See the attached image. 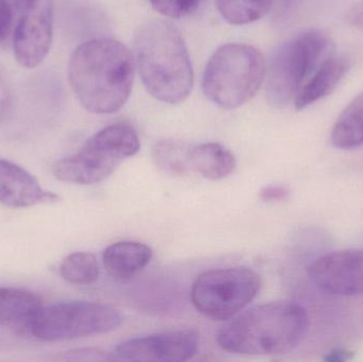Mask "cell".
Segmentation results:
<instances>
[{
	"mask_svg": "<svg viewBox=\"0 0 363 362\" xmlns=\"http://www.w3.org/2000/svg\"><path fill=\"white\" fill-rule=\"evenodd\" d=\"M152 255V249L142 242H115L104 250V267L112 278L129 280L149 265Z\"/></svg>",
	"mask_w": 363,
	"mask_h": 362,
	"instance_id": "5bb4252c",
	"label": "cell"
},
{
	"mask_svg": "<svg viewBox=\"0 0 363 362\" xmlns=\"http://www.w3.org/2000/svg\"><path fill=\"white\" fill-rule=\"evenodd\" d=\"M308 327V315L302 305L291 301L271 302L226 323L218 333L217 344L233 354H286L303 341Z\"/></svg>",
	"mask_w": 363,
	"mask_h": 362,
	"instance_id": "3957f363",
	"label": "cell"
},
{
	"mask_svg": "<svg viewBox=\"0 0 363 362\" xmlns=\"http://www.w3.org/2000/svg\"><path fill=\"white\" fill-rule=\"evenodd\" d=\"M13 12L8 0H0V42L6 40L12 29Z\"/></svg>",
	"mask_w": 363,
	"mask_h": 362,
	"instance_id": "603a6c76",
	"label": "cell"
},
{
	"mask_svg": "<svg viewBox=\"0 0 363 362\" xmlns=\"http://www.w3.org/2000/svg\"><path fill=\"white\" fill-rule=\"evenodd\" d=\"M40 295L21 288H0V327L27 329L42 308Z\"/></svg>",
	"mask_w": 363,
	"mask_h": 362,
	"instance_id": "e0dca14e",
	"label": "cell"
},
{
	"mask_svg": "<svg viewBox=\"0 0 363 362\" xmlns=\"http://www.w3.org/2000/svg\"><path fill=\"white\" fill-rule=\"evenodd\" d=\"M199 341V334L194 329H179L133 338L119 344L111 354V361H187L198 352Z\"/></svg>",
	"mask_w": 363,
	"mask_h": 362,
	"instance_id": "ba28073f",
	"label": "cell"
},
{
	"mask_svg": "<svg viewBox=\"0 0 363 362\" xmlns=\"http://www.w3.org/2000/svg\"><path fill=\"white\" fill-rule=\"evenodd\" d=\"M190 168L203 178L211 181L223 180L236 168V159L228 149L218 142L191 145L189 151Z\"/></svg>",
	"mask_w": 363,
	"mask_h": 362,
	"instance_id": "2e32d148",
	"label": "cell"
},
{
	"mask_svg": "<svg viewBox=\"0 0 363 362\" xmlns=\"http://www.w3.org/2000/svg\"><path fill=\"white\" fill-rule=\"evenodd\" d=\"M334 43L322 30H307L284 43L266 72L267 99L272 106H288L320 65L334 53Z\"/></svg>",
	"mask_w": 363,
	"mask_h": 362,
	"instance_id": "5b68a950",
	"label": "cell"
},
{
	"mask_svg": "<svg viewBox=\"0 0 363 362\" xmlns=\"http://www.w3.org/2000/svg\"><path fill=\"white\" fill-rule=\"evenodd\" d=\"M68 80L85 110L93 114H113L131 95L133 57L123 43L114 38L87 40L70 57Z\"/></svg>",
	"mask_w": 363,
	"mask_h": 362,
	"instance_id": "6da1fadb",
	"label": "cell"
},
{
	"mask_svg": "<svg viewBox=\"0 0 363 362\" xmlns=\"http://www.w3.org/2000/svg\"><path fill=\"white\" fill-rule=\"evenodd\" d=\"M289 189L281 185H269L260 191L259 197L264 202H279L287 199Z\"/></svg>",
	"mask_w": 363,
	"mask_h": 362,
	"instance_id": "cb8c5ba5",
	"label": "cell"
},
{
	"mask_svg": "<svg viewBox=\"0 0 363 362\" xmlns=\"http://www.w3.org/2000/svg\"><path fill=\"white\" fill-rule=\"evenodd\" d=\"M333 146L343 150L363 145V93L354 98L337 119L330 133Z\"/></svg>",
	"mask_w": 363,
	"mask_h": 362,
	"instance_id": "ac0fdd59",
	"label": "cell"
},
{
	"mask_svg": "<svg viewBox=\"0 0 363 362\" xmlns=\"http://www.w3.org/2000/svg\"><path fill=\"white\" fill-rule=\"evenodd\" d=\"M354 353L350 352V351L342 350V349H338V350L332 351L328 353V356L325 357L326 361L332 362H340L350 361L353 358Z\"/></svg>",
	"mask_w": 363,
	"mask_h": 362,
	"instance_id": "4316f807",
	"label": "cell"
},
{
	"mask_svg": "<svg viewBox=\"0 0 363 362\" xmlns=\"http://www.w3.org/2000/svg\"><path fill=\"white\" fill-rule=\"evenodd\" d=\"M260 286V276L251 268L211 270L196 278L190 299L196 310L207 318L228 320L255 299Z\"/></svg>",
	"mask_w": 363,
	"mask_h": 362,
	"instance_id": "52a82bcc",
	"label": "cell"
},
{
	"mask_svg": "<svg viewBox=\"0 0 363 362\" xmlns=\"http://www.w3.org/2000/svg\"><path fill=\"white\" fill-rule=\"evenodd\" d=\"M152 8L168 18H184L198 12L206 0H149Z\"/></svg>",
	"mask_w": 363,
	"mask_h": 362,
	"instance_id": "7402d4cb",
	"label": "cell"
},
{
	"mask_svg": "<svg viewBox=\"0 0 363 362\" xmlns=\"http://www.w3.org/2000/svg\"><path fill=\"white\" fill-rule=\"evenodd\" d=\"M349 68V60L345 57L332 55L325 60L296 95L294 101L296 110H303L330 95L340 84Z\"/></svg>",
	"mask_w": 363,
	"mask_h": 362,
	"instance_id": "4fadbf2b",
	"label": "cell"
},
{
	"mask_svg": "<svg viewBox=\"0 0 363 362\" xmlns=\"http://www.w3.org/2000/svg\"><path fill=\"white\" fill-rule=\"evenodd\" d=\"M191 145L177 140H164L155 144L152 154L155 165L167 174L182 176L191 170L189 151Z\"/></svg>",
	"mask_w": 363,
	"mask_h": 362,
	"instance_id": "d6986e66",
	"label": "cell"
},
{
	"mask_svg": "<svg viewBox=\"0 0 363 362\" xmlns=\"http://www.w3.org/2000/svg\"><path fill=\"white\" fill-rule=\"evenodd\" d=\"M119 164L117 159L84 146L80 152L55 162L52 172L62 182L91 185L106 180Z\"/></svg>",
	"mask_w": 363,
	"mask_h": 362,
	"instance_id": "7c38bea8",
	"label": "cell"
},
{
	"mask_svg": "<svg viewBox=\"0 0 363 362\" xmlns=\"http://www.w3.org/2000/svg\"><path fill=\"white\" fill-rule=\"evenodd\" d=\"M57 199V195L45 191L29 171L0 159V203L9 208H23L55 203Z\"/></svg>",
	"mask_w": 363,
	"mask_h": 362,
	"instance_id": "8fae6325",
	"label": "cell"
},
{
	"mask_svg": "<svg viewBox=\"0 0 363 362\" xmlns=\"http://www.w3.org/2000/svg\"><path fill=\"white\" fill-rule=\"evenodd\" d=\"M274 0H216L221 16L232 25L242 26L262 18Z\"/></svg>",
	"mask_w": 363,
	"mask_h": 362,
	"instance_id": "ffe728a7",
	"label": "cell"
},
{
	"mask_svg": "<svg viewBox=\"0 0 363 362\" xmlns=\"http://www.w3.org/2000/svg\"><path fill=\"white\" fill-rule=\"evenodd\" d=\"M345 18L350 25L363 29V2L354 4L352 8H350Z\"/></svg>",
	"mask_w": 363,
	"mask_h": 362,
	"instance_id": "484cf974",
	"label": "cell"
},
{
	"mask_svg": "<svg viewBox=\"0 0 363 362\" xmlns=\"http://www.w3.org/2000/svg\"><path fill=\"white\" fill-rule=\"evenodd\" d=\"M99 274V264L93 253H72L60 266V276L72 285L87 286L94 284Z\"/></svg>",
	"mask_w": 363,
	"mask_h": 362,
	"instance_id": "44dd1931",
	"label": "cell"
},
{
	"mask_svg": "<svg viewBox=\"0 0 363 362\" xmlns=\"http://www.w3.org/2000/svg\"><path fill=\"white\" fill-rule=\"evenodd\" d=\"M123 323L118 310L91 302H64L40 308L28 331L43 341H67L115 331Z\"/></svg>",
	"mask_w": 363,
	"mask_h": 362,
	"instance_id": "8992f818",
	"label": "cell"
},
{
	"mask_svg": "<svg viewBox=\"0 0 363 362\" xmlns=\"http://www.w3.org/2000/svg\"><path fill=\"white\" fill-rule=\"evenodd\" d=\"M308 276L322 290L343 297H363V249L336 251L318 257Z\"/></svg>",
	"mask_w": 363,
	"mask_h": 362,
	"instance_id": "30bf717a",
	"label": "cell"
},
{
	"mask_svg": "<svg viewBox=\"0 0 363 362\" xmlns=\"http://www.w3.org/2000/svg\"><path fill=\"white\" fill-rule=\"evenodd\" d=\"M84 146L121 162L133 157L140 149L138 132L128 123H113L91 136Z\"/></svg>",
	"mask_w": 363,
	"mask_h": 362,
	"instance_id": "9a60e30c",
	"label": "cell"
},
{
	"mask_svg": "<svg viewBox=\"0 0 363 362\" xmlns=\"http://www.w3.org/2000/svg\"><path fill=\"white\" fill-rule=\"evenodd\" d=\"M266 72L264 55L255 47L239 43L223 45L205 66L203 93L220 108L233 110L257 94Z\"/></svg>",
	"mask_w": 363,
	"mask_h": 362,
	"instance_id": "277c9868",
	"label": "cell"
},
{
	"mask_svg": "<svg viewBox=\"0 0 363 362\" xmlns=\"http://www.w3.org/2000/svg\"><path fill=\"white\" fill-rule=\"evenodd\" d=\"M35 0H15V4H16L17 8L19 10L23 11L25 9H27L28 6H31Z\"/></svg>",
	"mask_w": 363,
	"mask_h": 362,
	"instance_id": "83f0119b",
	"label": "cell"
},
{
	"mask_svg": "<svg viewBox=\"0 0 363 362\" xmlns=\"http://www.w3.org/2000/svg\"><path fill=\"white\" fill-rule=\"evenodd\" d=\"M66 358L69 361H106V355L98 349H81L66 353Z\"/></svg>",
	"mask_w": 363,
	"mask_h": 362,
	"instance_id": "d4e9b609",
	"label": "cell"
},
{
	"mask_svg": "<svg viewBox=\"0 0 363 362\" xmlns=\"http://www.w3.org/2000/svg\"><path fill=\"white\" fill-rule=\"evenodd\" d=\"M133 46L138 74L152 97L168 104L187 99L194 68L180 30L172 21H145L136 30Z\"/></svg>",
	"mask_w": 363,
	"mask_h": 362,
	"instance_id": "7a4b0ae2",
	"label": "cell"
},
{
	"mask_svg": "<svg viewBox=\"0 0 363 362\" xmlns=\"http://www.w3.org/2000/svg\"><path fill=\"white\" fill-rule=\"evenodd\" d=\"M53 38V0H35L21 11L13 35L16 61L25 68H35L50 50Z\"/></svg>",
	"mask_w": 363,
	"mask_h": 362,
	"instance_id": "9c48e42d",
	"label": "cell"
}]
</instances>
